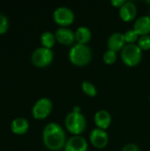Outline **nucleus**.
Segmentation results:
<instances>
[{
    "mask_svg": "<svg viewBox=\"0 0 150 151\" xmlns=\"http://www.w3.org/2000/svg\"><path fill=\"white\" fill-rule=\"evenodd\" d=\"M42 141L45 147L50 150H61L66 143L65 133L63 127L57 123H49L43 129Z\"/></svg>",
    "mask_w": 150,
    "mask_h": 151,
    "instance_id": "f257e3e1",
    "label": "nucleus"
},
{
    "mask_svg": "<svg viewBox=\"0 0 150 151\" xmlns=\"http://www.w3.org/2000/svg\"><path fill=\"white\" fill-rule=\"evenodd\" d=\"M69 60L76 66H85L88 65L92 59L91 49L87 44L75 43L69 51Z\"/></svg>",
    "mask_w": 150,
    "mask_h": 151,
    "instance_id": "f03ea898",
    "label": "nucleus"
},
{
    "mask_svg": "<svg viewBox=\"0 0 150 151\" xmlns=\"http://www.w3.org/2000/svg\"><path fill=\"white\" fill-rule=\"evenodd\" d=\"M65 126L71 134L80 135L85 131L87 122L83 114L72 111L65 117Z\"/></svg>",
    "mask_w": 150,
    "mask_h": 151,
    "instance_id": "7ed1b4c3",
    "label": "nucleus"
},
{
    "mask_svg": "<svg viewBox=\"0 0 150 151\" xmlns=\"http://www.w3.org/2000/svg\"><path fill=\"white\" fill-rule=\"evenodd\" d=\"M141 58L142 50L137 44H126L121 50V59L127 66H136L140 64Z\"/></svg>",
    "mask_w": 150,
    "mask_h": 151,
    "instance_id": "20e7f679",
    "label": "nucleus"
},
{
    "mask_svg": "<svg viewBox=\"0 0 150 151\" xmlns=\"http://www.w3.org/2000/svg\"><path fill=\"white\" fill-rule=\"evenodd\" d=\"M54 58V52L51 49L39 47L35 49L32 54L31 59L34 65L38 67H45L51 64Z\"/></svg>",
    "mask_w": 150,
    "mask_h": 151,
    "instance_id": "39448f33",
    "label": "nucleus"
},
{
    "mask_svg": "<svg viewBox=\"0 0 150 151\" xmlns=\"http://www.w3.org/2000/svg\"><path fill=\"white\" fill-rule=\"evenodd\" d=\"M52 108L53 104L51 100L47 97H42L34 103L32 109V114L34 119H43L50 114Z\"/></svg>",
    "mask_w": 150,
    "mask_h": 151,
    "instance_id": "423d86ee",
    "label": "nucleus"
},
{
    "mask_svg": "<svg viewBox=\"0 0 150 151\" xmlns=\"http://www.w3.org/2000/svg\"><path fill=\"white\" fill-rule=\"evenodd\" d=\"M53 19L54 21L61 27H66L73 23L74 13L70 8L66 6H60L54 11Z\"/></svg>",
    "mask_w": 150,
    "mask_h": 151,
    "instance_id": "0eeeda50",
    "label": "nucleus"
},
{
    "mask_svg": "<svg viewBox=\"0 0 150 151\" xmlns=\"http://www.w3.org/2000/svg\"><path fill=\"white\" fill-rule=\"evenodd\" d=\"M91 144L96 149H103L108 145L109 136L105 130L100 128H95L91 131L89 135Z\"/></svg>",
    "mask_w": 150,
    "mask_h": 151,
    "instance_id": "6e6552de",
    "label": "nucleus"
},
{
    "mask_svg": "<svg viewBox=\"0 0 150 151\" xmlns=\"http://www.w3.org/2000/svg\"><path fill=\"white\" fill-rule=\"evenodd\" d=\"M64 150L65 151H87L88 142L80 135H73L66 141Z\"/></svg>",
    "mask_w": 150,
    "mask_h": 151,
    "instance_id": "1a4fd4ad",
    "label": "nucleus"
},
{
    "mask_svg": "<svg viewBox=\"0 0 150 151\" xmlns=\"http://www.w3.org/2000/svg\"><path fill=\"white\" fill-rule=\"evenodd\" d=\"M55 36L57 41L63 45H72L75 39V32L68 27H59L57 29L55 33Z\"/></svg>",
    "mask_w": 150,
    "mask_h": 151,
    "instance_id": "9d476101",
    "label": "nucleus"
},
{
    "mask_svg": "<svg viewBox=\"0 0 150 151\" xmlns=\"http://www.w3.org/2000/svg\"><path fill=\"white\" fill-rule=\"evenodd\" d=\"M125 40L124 34L120 32H115L110 35L107 41V46L110 50L118 52L124 49V47L126 45Z\"/></svg>",
    "mask_w": 150,
    "mask_h": 151,
    "instance_id": "9b49d317",
    "label": "nucleus"
},
{
    "mask_svg": "<svg viewBox=\"0 0 150 151\" xmlns=\"http://www.w3.org/2000/svg\"><path fill=\"white\" fill-rule=\"evenodd\" d=\"M136 15H137V7L135 4L131 1H126L124 4V5L119 9V16L126 22L133 20Z\"/></svg>",
    "mask_w": 150,
    "mask_h": 151,
    "instance_id": "f8f14e48",
    "label": "nucleus"
},
{
    "mask_svg": "<svg viewBox=\"0 0 150 151\" xmlns=\"http://www.w3.org/2000/svg\"><path fill=\"white\" fill-rule=\"evenodd\" d=\"M94 120L97 128L106 130L111 124V116L109 111L105 110H100L95 114Z\"/></svg>",
    "mask_w": 150,
    "mask_h": 151,
    "instance_id": "ddd939ff",
    "label": "nucleus"
},
{
    "mask_svg": "<svg viewBox=\"0 0 150 151\" xmlns=\"http://www.w3.org/2000/svg\"><path fill=\"white\" fill-rule=\"evenodd\" d=\"M133 30L140 35H147L150 33V16H141L136 19Z\"/></svg>",
    "mask_w": 150,
    "mask_h": 151,
    "instance_id": "4468645a",
    "label": "nucleus"
},
{
    "mask_svg": "<svg viewBox=\"0 0 150 151\" xmlns=\"http://www.w3.org/2000/svg\"><path fill=\"white\" fill-rule=\"evenodd\" d=\"M29 128V122L27 119L19 117L12 120L11 124V131L16 134H24Z\"/></svg>",
    "mask_w": 150,
    "mask_h": 151,
    "instance_id": "2eb2a0df",
    "label": "nucleus"
},
{
    "mask_svg": "<svg viewBox=\"0 0 150 151\" xmlns=\"http://www.w3.org/2000/svg\"><path fill=\"white\" fill-rule=\"evenodd\" d=\"M92 37L91 30L87 27H80L75 31V39L77 43L87 44Z\"/></svg>",
    "mask_w": 150,
    "mask_h": 151,
    "instance_id": "dca6fc26",
    "label": "nucleus"
},
{
    "mask_svg": "<svg viewBox=\"0 0 150 151\" xmlns=\"http://www.w3.org/2000/svg\"><path fill=\"white\" fill-rule=\"evenodd\" d=\"M57 42L55 34H53L50 31H45L41 35V42L42 44V47L51 49Z\"/></svg>",
    "mask_w": 150,
    "mask_h": 151,
    "instance_id": "f3484780",
    "label": "nucleus"
},
{
    "mask_svg": "<svg viewBox=\"0 0 150 151\" xmlns=\"http://www.w3.org/2000/svg\"><path fill=\"white\" fill-rule=\"evenodd\" d=\"M82 91L88 96H95L97 94V89L95 86L90 81H83L81 84Z\"/></svg>",
    "mask_w": 150,
    "mask_h": 151,
    "instance_id": "a211bd4d",
    "label": "nucleus"
},
{
    "mask_svg": "<svg viewBox=\"0 0 150 151\" xmlns=\"http://www.w3.org/2000/svg\"><path fill=\"white\" fill-rule=\"evenodd\" d=\"M124 35H125L126 42L127 44H135V42H138V40L140 38V35L133 29L126 31L124 34Z\"/></svg>",
    "mask_w": 150,
    "mask_h": 151,
    "instance_id": "6ab92c4d",
    "label": "nucleus"
},
{
    "mask_svg": "<svg viewBox=\"0 0 150 151\" xmlns=\"http://www.w3.org/2000/svg\"><path fill=\"white\" fill-rule=\"evenodd\" d=\"M137 45L141 50H150V35H141L140 36Z\"/></svg>",
    "mask_w": 150,
    "mask_h": 151,
    "instance_id": "aec40b11",
    "label": "nucleus"
},
{
    "mask_svg": "<svg viewBox=\"0 0 150 151\" xmlns=\"http://www.w3.org/2000/svg\"><path fill=\"white\" fill-rule=\"evenodd\" d=\"M103 62L105 64H107V65H112L117 60V52L108 50L107 51L104 52V54L103 56Z\"/></svg>",
    "mask_w": 150,
    "mask_h": 151,
    "instance_id": "412c9836",
    "label": "nucleus"
},
{
    "mask_svg": "<svg viewBox=\"0 0 150 151\" xmlns=\"http://www.w3.org/2000/svg\"><path fill=\"white\" fill-rule=\"evenodd\" d=\"M8 27H9V21L7 17L4 13L0 12V34L6 32Z\"/></svg>",
    "mask_w": 150,
    "mask_h": 151,
    "instance_id": "4be33fe9",
    "label": "nucleus"
},
{
    "mask_svg": "<svg viewBox=\"0 0 150 151\" xmlns=\"http://www.w3.org/2000/svg\"><path fill=\"white\" fill-rule=\"evenodd\" d=\"M122 151H140L139 147L134 143H128L122 149Z\"/></svg>",
    "mask_w": 150,
    "mask_h": 151,
    "instance_id": "5701e85b",
    "label": "nucleus"
},
{
    "mask_svg": "<svg viewBox=\"0 0 150 151\" xmlns=\"http://www.w3.org/2000/svg\"><path fill=\"white\" fill-rule=\"evenodd\" d=\"M126 2V1H125V0H111V3L112 6L120 9V8L124 5V4H125Z\"/></svg>",
    "mask_w": 150,
    "mask_h": 151,
    "instance_id": "b1692460",
    "label": "nucleus"
},
{
    "mask_svg": "<svg viewBox=\"0 0 150 151\" xmlns=\"http://www.w3.org/2000/svg\"><path fill=\"white\" fill-rule=\"evenodd\" d=\"M72 111L73 112H76V113H80V108L79 106H74Z\"/></svg>",
    "mask_w": 150,
    "mask_h": 151,
    "instance_id": "393cba45",
    "label": "nucleus"
},
{
    "mask_svg": "<svg viewBox=\"0 0 150 151\" xmlns=\"http://www.w3.org/2000/svg\"><path fill=\"white\" fill-rule=\"evenodd\" d=\"M149 102H150V96H149Z\"/></svg>",
    "mask_w": 150,
    "mask_h": 151,
    "instance_id": "a878e982",
    "label": "nucleus"
}]
</instances>
